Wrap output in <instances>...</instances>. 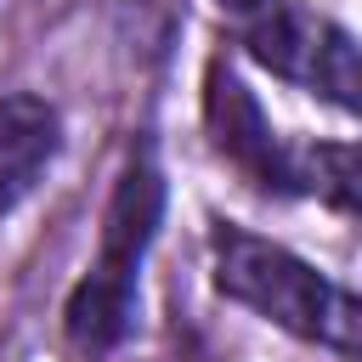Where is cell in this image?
<instances>
[{"mask_svg": "<svg viewBox=\"0 0 362 362\" xmlns=\"http://www.w3.org/2000/svg\"><path fill=\"white\" fill-rule=\"evenodd\" d=\"M164 198H170V187L158 170V141H153V130H136L124 147V164L113 175V192L102 204L96 255L62 300V339L85 362L113 356L136 328L141 266H147V249L164 226Z\"/></svg>", "mask_w": 362, "mask_h": 362, "instance_id": "1", "label": "cell"}, {"mask_svg": "<svg viewBox=\"0 0 362 362\" xmlns=\"http://www.w3.org/2000/svg\"><path fill=\"white\" fill-rule=\"evenodd\" d=\"M300 181H305V198L351 215L356 209V147L351 141H300Z\"/></svg>", "mask_w": 362, "mask_h": 362, "instance_id": "6", "label": "cell"}, {"mask_svg": "<svg viewBox=\"0 0 362 362\" xmlns=\"http://www.w3.org/2000/svg\"><path fill=\"white\" fill-rule=\"evenodd\" d=\"M209 266H215V288L232 305H243L260 322H272L305 345H322L345 362L356 356L362 305L345 283H334L305 255H294V249H283L226 215H209Z\"/></svg>", "mask_w": 362, "mask_h": 362, "instance_id": "2", "label": "cell"}, {"mask_svg": "<svg viewBox=\"0 0 362 362\" xmlns=\"http://www.w3.org/2000/svg\"><path fill=\"white\" fill-rule=\"evenodd\" d=\"M243 51L272 68L277 79L322 96L339 113L362 107V68H356V40L351 28H339L334 17H317L305 6L272 0L266 11H255L243 23Z\"/></svg>", "mask_w": 362, "mask_h": 362, "instance_id": "3", "label": "cell"}, {"mask_svg": "<svg viewBox=\"0 0 362 362\" xmlns=\"http://www.w3.org/2000/svg\"><path fill=\"white\" fill-rule=\"evenodd\" d=\"M215 6H221L226 17H243V23H249V17H255V11H266L272 0H215Z\"/></svg>", "mask_w": 362, "mask_h": 362, "instance_id": "7", "label": "cell"}, {"mask_svg": "<svg viewBox=\"0 0 362 362\" xmlns=\"http://www.w3.org/2000/svg\"><path fill=\"white\" fill-rule=\"evenodd\" d=\"M57 147H62V119L45 96L28 90L0 96V215H11L40 187Z\"/></svg>", "mask_w": 362, "mask_h": 362, "instance_id": "5", "label": "cell"}, {"mask_svg": "<svg viewBox=\"0 0 362 362\" xmlns=\"http://www.w3.org/2000/svg\"><path fill=\"white\" fill-rule=\"evenodd\" d=\"M204 130L209 147L260 192L277 198H305L300 181V141H283L266 119V107L255 102V90L243 85V74L226 57L204 62Z\"/></svg>", "mask_w": 362, "mask_h": 362, "instance_id": "4", "label": "cell"}]
</instances>
